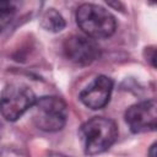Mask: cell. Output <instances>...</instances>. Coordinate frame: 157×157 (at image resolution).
<instances>
[{
    "label": "cell",
    "instance_id": "4",
    "mask_svg": "<svg viewBox=\"0 0 157 157\" xmlns=\"http://www.w3.org/2000/svg\"><path fill=\"white\" fill-rule=\"evenodd\" d=\"M34 92L26 85H7L0 94V113L9 121H16L36 103Z\"/></svg>",
    "mask_w": 157,
    "mask_h": 157
},
{
    "label": "cell",
    "instance_id": "8",
    "mask_svg": "<svg viewBox=\"0 0 157 157\" xmlns=\"http://www.w3.org/2000/svg\"><path fill=\"white\" fill-rule=\"evenodd\" d=\"M65 20L55 9H48L40 18V26L48 32H60L65 28Z\"/></svg>",
    "mask_w": 157,
    "mask_h": 157
},
{
    "label": "cell",
    "instance_id": "3",
    "mask_svg": "<svg viewBox=\"0 0 157 157\" xmlns=\"http://www.w3.org/2000/svg\"><path fill=\"white\" fill-rule=\"evenodd\" d=\"M32 108V121L38 129L54 132L65 126L67 107L61 98L56 96H43L36 99Z\"/></svg>",
    "mask_w": 157,
    "mask_h": 157
},
{
    "label": "cell",
    "instance_id": "11",
    "mask_svg": "<svg viewBox=\"0 0 157 157\" xmlns=\"http://www.w3.org/2000/svg\"><path fill=\"white\" fill-rule=\"evenodd\" d=\"M48 157H67V156H65L63 153H58V152H50L48 155Z\"/></svg>",
    "mask_w": 157,
    "mask_h": 157
},
{
    "label": "cell",
    "instance_id": "7",
    "mask_svg": "<svg viewBox=\"0 0 157 157\" xmlns=\"http://www.w3.org/2000/svg\"><path fill=\"white\" fill-rule=\"evenodd\" d=\"M113 85L114 82L112 78L99 75L80 92V101L90 109H102L110 99Z\"/></svg>",
    "mask_w": 157,
    "mask_h": 157
},
{
    "label": "cell",
    "instance_id": "5",
    "mask_svg": "<svg viewBox=\"0 0 157 157\" xmlns=\"http://www.w3.org/2000/svg\"><path fill=\"white\" fill-rule=\"evenodd\" d=\"M124 118L125 123L134 134L155 131L157 126L156 99H147L132 104L126 109Z\"/></svg>",
    "mask_w": 157,
    "mask_h": 157
},
{
    "label": "cell",
    "instance_id": "1",
    "mask_svg": "<svg viewBox=\"0 0 157 157\" xmlns=\"http://www.w3.org/2000/svg\"><path fill=\"white\" fill-rule=\"evenodd\" d=\"M78 136L86 155L94 156L105 152L118 137L117 124L104 117H94L83 123Z\"/></svg>",
    "mask_w": 157,
    "mask_h": 157
},
{
    "label": "cell",
    "instance_id": "10",
    "mask_svg": "<svg viewBox=\"0 0 157 157\" xmlns=\"http://www.w3.org/2000/svg\"><path fill=\"white\" fill-rule=\"evenodd\" d=\"M156 142L155 144H152L151 145V147H150V150H148V152H147V155H148V157H156L157 155H156Z\"/></svg>",
    "mask_w": 157,
    "mask_h": 157
},
{
    "label": "cell",
    "instance_id": "6",
    "mask_svg": "<svg viewBox=\"0 0 157 157\" xmlns=\"http://www.w3.org/2000/svg\"><path fill=\"white\" fill-rule=\"evenodd\" d=\"M63 49L65 56L80 66L92 64L99 56V47L87 36L72 34L64 40Z\"/></svg>",
    "mask_w": 157,
    "mask_h": 157
},
{
    "label": "cell",
    "instance_id": "2",
    "mask_svg": "<svg viewBox=\"0 0 157 157\" xmlns=\"http://www.w3.org/2000/svg\"><path fill=\"white\" fill-rule=\"evenodd\" d=\"M77 26L92 38H108L117 28L115 17L104 9L96 4H82L76 10Z\"/></svg>",
    "mask_w": 157,
    "mask_h": 157
},
{
    "label": "cell",
    "instance_id": "9",
    "mask_svg": "<svg viewBox=\"0 0 157 157\" xmlns=\"http://www.w3.org/2000/svg\"><path fill=\"white\" fill-rule=\"evenodd\" d=\"M16 7L10 1H0V32L10 23L13 17Z\"/></svg>",
    "mask_w": 157,
    "mask_h": 157
}]
</instances>
